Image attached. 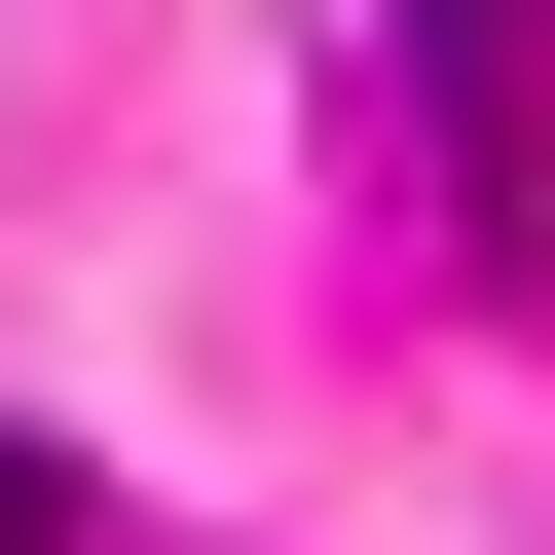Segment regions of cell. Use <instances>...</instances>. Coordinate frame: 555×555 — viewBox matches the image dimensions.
<instances>
[{"label": "cell", "mask_w": 555, "mask_h": 555, "mask_svg": "<svg viewBox=\"0 0 555 555\" xmlns=\"http://www.w3.org/2000/svg\"><path fill=\"white\" fill-rule=\"evenodd\" d=\"M0 555H112V481H75V444H0Z\"/></svg>", "instance_id": "1"}, {"label": "cell", "mask_w": 555, "mask_h": 555, "mask_svg": "<svg viewBox=\"0 0 555 555\" xmlns=\"http://www.w3.org/2000/svg\"><path fill=\"white\" fill-rule=\"evenodd\" d=\"M408 38H555V0H408Z\"/></svg>", "instance_id": "2"}]
</instances>
